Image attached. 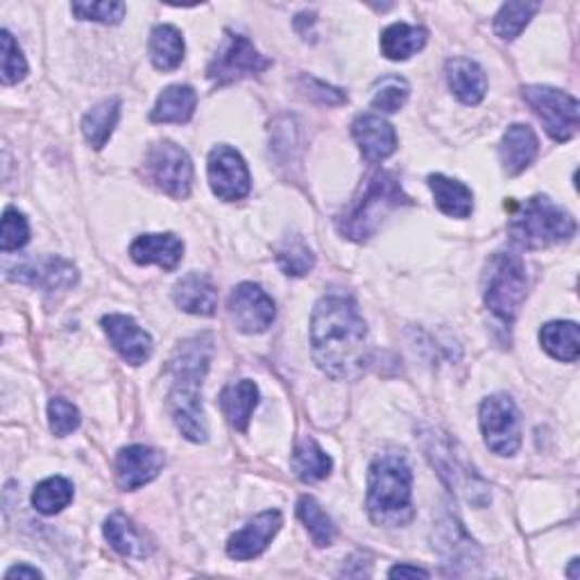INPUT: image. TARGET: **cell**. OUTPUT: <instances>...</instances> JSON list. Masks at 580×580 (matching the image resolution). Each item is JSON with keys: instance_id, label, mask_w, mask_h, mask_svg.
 <instances>
[{"instance_id": "cell-18", "label": "cell", "mask_w": 580, "mask_h": 580, "mask_svg": "<svg viewBox=\"0 0 580 580\" xmlns=\"http://www.w3.org/2000/svg\"><path fill=\"white\" fill-rule=\"evenodd\" d=\"M538 150H540L538 137L529 125H524V123L510 125L506 129L504 139H501L499 143V160H501V166H504V173L508 177L521 175L535 162Z\"/></svg>"}, {"instance_id": "cell-22", "label": "cell", "mask_w": 580, "mask_h": 580, "mask_svg": "<svg viewBox=\"0 0 580 580\" xmlns=\"http://www.w3.org/2000/svg\"><path fill=\"white\" fill-rule=\"evenodd\" d=\"M438 538H436V549L440 556L444 558L446 565H471L479 558V549L471 542V538L465 533L463 526L452 517L446 515L438 521Z\"/></svg>"}, {"instance_id": "cell-27", "label": "cell", "mask_w": 580, "mask_h": 580, "mask_svg": "<svg viewBox=\"0 0 580 580\" xmlns=\"http://www.w3.org/2000/svg\"><path fill=\"white\" fill-rule=\"evenodd\" d=\"M118 118H121V100L118 98H110V100H102L100 104H96V108L91 112H87L83 118V135L87 139V143L93 150H102L112 139L114 129L118 125Z\"/></svg>"}, {"instance_id": "cell-31", "label": "cell", "mask_w": 580, "mask_h": 580, "mask_svg": "<svg viewBox=\"0 0 580 580\" xmlns=\"http://www.w3.org/2000/svg\"><path fill=\"white\" fill-rule=\"evenodd\" d=\"M150 60L164 73L175 71L184 60V39L173 25H156L150 35Z\"/></svg>"}, {"instance_id": "cell-26", "label": "cell", "mask_w": 580, "mask_h": 580, "mask_svg": "<svg viewBox=\"0 0 580 580\" xmlns=\"http://www.w3.org/2000/svg\"><path fill=\"white\" fill-rule=\"evenodd\" d=\"M198 93L193 87L187 85H173L168 87L160 100H156L154 110L150 114L152 123H189L196 114Z\"/></svg>"}, {"instance_id": "cell-33", "label": "cell", "mask_w": 580, "mask_h": 580, "mask_svg": "<svg viewBox=\"0 0 580 580\" xmlns=\"http://www.w3.org/2000/svg\"><path fill=\"white\" fill-rule=\"evenodd\" d=\"M75 496L73 483L64 477H50L41 481L33 492V506L41 515L62 513Z\"/></svg>"}, {"instance_id": "cell-39", "label": "cell", "mask_w": 580, "mask_h": 580, "mask_svg": "<svg viewBox=\"0 0 580 580\" xmlns=\"http://www.w3.org/2000/svg\"><path fill=\"white\" fill-rule=\"evenodd\" d=\"M0 41H3V83L18 85L28 75V62H25L18 43L8 30L0 35Z\"/></svg>"}, {"instance_id": "cell-42", "label": "cell", "mask_w": 580, "mask_h": 580, "mask_svg": "<svg viewBox=\"0 0 580 580\" xmlns=\"http://www.w3.org/2000/svg\"><path fill=\"white\" fill-rule=\"evenodd\" d=\"M390 578H429L431 573L421 567H413V565H394L388 571Z\"/></svg>"}, {"instance_id": "cell-32", "label": "cell", "mask_w": 580, "mask_h": 580, "mask_svg": "<svg viewBox=\"0 0 580 580\" xmlns=\"http://www.w3.org/2000/svg\"><path fill=\"white\" fill-rule=\"evenodd\" d=\"M298 517L306 526V531H308L315 546H331L333 544V540L338 535L336 524L331 521V517L325 513V508L313 496L306 494L298 501Z\"/></svg>"}, {"instance_id": "cell-3", "label": "cell", "mask_w": 580, "mask_h": 580, "mask_svg": "<svg viewBox=\"0 0 580 580\" xmlns=\"http://www.w3.org/2000/svg\"><path fill=\"white\" fill-rule=\"evenodd\" d=\"M367 513L379 526H406L413 517V471L402 454H381L367 471Z\"/></svg>"}, {"instance_id": "cell-13", "label": "cell", "mask_w": 580, "mask_h": 580, "mask_svg": "<svg viewBox=\"0 0 580 580\" xmlns=\"http://www.w3.org/2000/svg\"><path fill=\"white\" fill-rule=\"evenodd\" d=\"M8 277L43 290H64L77 283V270L73 263L55 254L23 261L8 273Z\"/></svg>"}, {"instance_id": "cell-40", "label": "cell", "mask_w": 580, "mask_h": 580, "mask_svg": "<svg viewBox=\"0 0 580 580\" xmlns=\"http://www.w3.org/2000/svg\"><path fill=\"white\" fill-rule=\"evenodd\" d=\"M73 14L77 18H83V21H98V23H104V25H116L123 21L125 16V3H108V0H104V3H73Z\"/></svg>"}, {"instance_id": "cell-21", "label": "cell", "mask_w": 580, "mask_h": 580, "mask_svg": "<svg viewBox=\"0 0 580 580\" xmlns=\"http://www.w3.org/2000/svg\"><path fill=\"white\" fill-rule=\"evenodd\" d=\"M446 73V83H450V89L463 104H479L486 98L488 91V77L483 68L465 58H454L446 62L444 66Z\"/></svg>"}, {"instance_id": "cell-1", "label": "cell", "mask_w": 580, "mask_h": 580, "mask_svg": "<svg viewBox=\"0 0 580 580\" xmlns=\"http://www.w3.org/2000/svg\"><path fill=\"white\" fill-rule=\"evenodd\" d=\"M367 325L350 295H325L311 315L313 358L331 379H352L363 373Z\"/></svg>"}, {"instance_id": "cell-34", "label": "cell", "mask_w": 580, "mask_h": 580, "mask_svg": "<svg viewBox=\"0 0 580 580\" xmlns=\"http://www.w3.org/2000/svg\"><path fill=\"white\" fill-rule=\"evenodd\" d=\"M277 263L288 277H304L315 266V254L304 243L302 236H286L277 248Z\"/></svg>"}, {"instance_id": "cell-23", "label": "cell", "mask_w": 580, "mask_h": 580, "mask_svg": "<svg viewBox=\"0 0 580 580\" xmlns=\"http://www.w3.org/2000/svg\"><path fill=\"white\" fill-rule=\"evenodd\" d=\"M256 404H259V386L250 379L229 383L220 392V408L229 425L241 433L248 431Z\"/></svg>"}, {"instance_id": "cell-24", "label": "cell", "mask_w": 580, "mask_h": 580, "mask_svg": "<svg viewBox=\"0 0 580 580\" xmlns=\"http://www.w3.org/2000/svg\"><path fill=\"white\" fill-rule=\"evenodd\" d=\"M429 189L444 216L461 218V220L469 218V214L474 211V193L469 187H465L463 181L452 179L446 175H431Z\"/></svg>"}, {"instance_id": "cell-15", "label": "cell", "mask_w": 580, "mask_h": 580, "mask_svg": "<svg viewBox=\"0 0 580 580\" xmlns=\"http://www.w3.org/2000/svg\"><path fill=\"white\" fill-rule=\"evenodd\" d=\"M102 329L108 333L114 350L129 365H143L152 356V338L129 315L110 313L102 318Z\"/></svg>"}, {"instance_id": "cell-5", "label": "cell", "mask_w": 580, "mask_h": 580, "mask_svg": "<svg viewBox=\"0 0 580 580\" xmlns=\"http://www.w3.org/2000/svg\"><path fill=\"white\" fill-rule=\"evenodd\" d=\"M508 234L513 243L524 250H544L573 239L576 220L553 200L535 196L513 209Z\"/></svg>"}, {"instance_id": "cell-12", "label": "cell", "mask_w": 580, "mask_h": 580, "mask_svg": "<svg viewBox=\"0 0 580 580\" xmlns=\"http://www.w3.org/2000/svg\"><path fill=\"white\" fill-rule=\"evenodd\" d=\"M229 315L234 327L243 333H263L277 318L275 300L256 283H241L229 295Z\"/></svg>"}, {"instance_id": "cell-16", "label": "cell", "mask_w": 580, "mask_h": 580, "mask_svg": "<svg viewBox=\"0 0 580 580\" xmlns=\"http://www.w3.org/2000/svg\"><path fill=\"white\" fill-rule=\"evenodd\" d=\"M281 513L279 510H266L256 515L245 529L236 531L229 542H227V556L231 560H254L259 558L263 551L268 549L270 540L279 533L281 529Z\"/></svg>"}, {"instance_id": "cell-38", "label": "cell", "mask_w": 580, "mask_h": 580, "mask_svg": "<svg viewBox=\"0 0 580 580\" xmlns=\"http://www.w3.org/2000/svg\"><path fill=\"white\" fill-rule=\"evenodd\" d=\"M48 419H50V431L58 438H66L80 427V411H77L71 402L55 398L48 404Z\"/></svg>"}, {"instance_id": "cell-19", "label": "cell", "mask_w": 580, "mask_h": 580, "mask_svg": "<svg viewBox=\"0 0 580 580\" xmlns=\"http://www.w3.org/2000/svg\"><path fill=\"white\" fill-rule=\"evenodd\" d=\"M129 256L139 266H160L173 273L184 259V243L175 234H143L129 245Z\"/></svg>"}, {"instance_id": "cell-7", "label": "cell", "mask_w": 580, "mask_h": 580, "mask_svg": "<svg viewBox=\"0 0 580 580\" xmlns=\"http://www.w3.org/2000/svg\"><path fill=\"white\" fill-rule=\"evenodd\" d=\"M146 179L162 193L175 200H187L193 189L191 156L171 141L156 143L146 156Z\"/></svg>"}, {"instance_id": "cell-35", "label": "cell", "mask_w": 580, "mask_h": 580, "mask_svg": "<svg viewBox=\"0 0 580 580\" xmlns=\"http://www.w3.org/2000/svg\"><path fill=\"white\" fill-rule=\"evenodd\" d=\"M540 3H506L494 16V33L499 39L513 41L521 35L526 25L538 14Z\"/></svg>"}, {"instance_id": "cell-4", "label": "cell", "mask_w": 580, "mask_h": 580, "mask_svg": "<svg viewBox=\"0 0 580 580\" xmlns=\"http://www.w3.org/2000/svg\"><path fill=\"white\" fill-rule=\"evenodd\" d=\"M408 204L411 198L404 193L400 179L388 171H379L365 181L361 196L338 216L336 227L345 239L365 243L379 231L381 223L392 211Z\"/></svg>"}, {"instance_id": "cell-9", "label": "cell", "mask_w": 580, "mask_h": 580, "mask_svg": "<svg viewBox=\"0 0 580 580\" xmlns=\"http://www.w3.org/2000/svg\"><path fill=\"white\" fill-rule=\"evenodd\" d=\"M481 431L488 450L496 456H515L521 446V425L519 411L508 394H492L483 400L481 413Z\"/></svg>"}, {"instance_id": "cell-17", "label": "cell", "mask_w": 580, "mask_h": 580, "mask_svg": "<svg viewBox=\"0 0 580 580\" xmlns=\"http://www.w3.org/2000/svg\"><path fill=\"white\" fill-rule=\"evenodd\" d=\"M352 135L367 162H383L398 150V135L394 127L375 114H363L354 121Z\"/></svg>"}, {"instance_id": "cell-25", "label": "cell", "mask_w": 580, "mask_h": 580, "mask_svg": "<svg viewBox=\"0 0 580 580\" xmlns=\"http://www.w3.org/2000/svg\"><path fill=\"white\" fill-rule=\"evenodd\" d=\"M429 33L408 23H392L381 33V52L390 62H406L427 46Z\"/></svg>"}, {"instance_id": "cell-43", "label": "cell", "mask_w": 580, "mask_h": 580, "mask_svg": "<svg viewBox=\"0 0 580 580\" xmlns=\"http://www.w3.org/2000/svg\"><path fill=\"white\" fill-rule=\"evenodd\" d=\"M5 578L8 580L10 578H41V571L35 567H28V565H16L5 573Z\"/></svg>"}, {"instance_id": "cell-41", "label": "cell", "mask_w": 580, "mask_h": 580, "mask_svg": "<svg viewBox=\"0 0 580 580\" xmlns=\"http://www.w3.org/2000/svg\"><path fill=\"white\" fill-rule=\"evenodd\" d=\"M302 85H304L308 98L318 100L323 104H340V102L348 100V96L342 93L340 89H333L320 80H313V77H302Z\"/></svg>"}, {"instance_id": "cell-8", "label": "cell", "mask_w": 580, "mask_h": 580, "mask_svg": "<svg viewBox=\"0 0 580 580\" xmlns=\"http://www.w3.org/2000/svg\"><path fill=\"white\" fill-rule=\"evenodd\" d=\"M526 104L538 114L542 125L546 127L549 137L558 143L569 141L578 131V121H580V110L578 100L569 96L567 91L553 89V87H524L521 91Z\"/></svg>"}, {"instance_id": "cell-11", "label": "cell", "mask_w": 580, "mask_h": 580, "mask_svg": "<svg viewBox=\"0 0 580 580\" xmlns=\"http://www.w3.org/2000/svg\"><path fill=\"white\" fill-rule=\"evenodd\" d=\"M206 173L211 191L225 202L243 200L252 189L248 164L241 152L234 150L231 146H218L209 152Z\"/></svg>"}, {"instance_id": "cell-10", "label": "cell", "mask_w": 580, "mask_h": 580, "mask_svg": "<svg viewBox=\"0 0 580 580\" xmlns=\"http://www.w3.org/2000/svg\"><path fill=\"white\" fill-rule=\"evenodd\" d=\"M270 66L273 62L268 58H263L248 37L227 33L223 46L216 52V58L211 60L206 68V75L223 87L236 80H243V77L259 75Z\"/></svg>"}, {"instance_id": "cell-28", "label": "cell", "mask_w": 580, "mask_h": 580, "mask_svg": "<svg viewBox=\"0 0 580 580\" xmlns=\"http://www.w3.org/2000/svg\"><path fill=\"white\" fill-rule=\"evenodd\" d=\"M102 533H104V540L112 544V549L118 551L125 558H146L150 553V549L146 546V540L135 529V524H131L123 513H114L104 519Z\"/></svg>"}, {"instance_id": "cell-37", "label": "cell", "mask_w": 580, "mask_h": 580, "mask_svg": "<svg viewBox=\"0 0 580 580\" xmlns=\"http://www.w3.org/2000/svg\"><path fill=\"white\" fill-rule=\"evenodd\" d=\"M30 241V225L18 209L8 206L3 214V236H0V248L3 252H14L21 250L25 243Z\"/></svg>"}, {"instance_id": "cell-6", "label": "cell", "mask_w": 580, "mask_h": 580, "mask_svg": "<svg viewBox=\"0 0 580 580\" xmlns=\"http://www.w3.org/2000/svg\"><path fill=\"white\" fill-rule=\"evenodd\" d=\"M526 268L519 254L496 252L483 273V302L494 318L510 325L526 300Z\"/></svg>"}, {"instance_id": "cell-30", "label": "cell", "mask_w": 580, "mask_h": 580, "mask_svg": "<svg viewBox=\"0 0 580 580\" xmlns=\"http://www.w3.org/2000/svg\"><path fill=\"white\" fill-rule=\"evenodd\" d=\"M540 342L546 354L558 361L576 363L580 356V336L576 323L556 320L544 325L540 331Z\"/></svg>"}, {"instance_id": "cell-20", "label": "cell", "mask_w": 580, "mask_h": 580, "mask_svg": "<svg viewBox=\"0 0 580 580\" xmlns=\"http://www.w3.org/2000/svg\"><path fill=\"white\" fill-rule=\"evenodd\" d=\"M173 300L181 311L211 318L218 311V288L209 275L189 273L175 283Z\"/></svg>"}, {"instance_id": "cell-14", "label": "cell", "mask_w": 580, "mask_h": 580, "mask_svg": "<svg viewBox=\"0 0 580 580\" xmlns=\"http://www.w3.org/2000/svg\"><path fill=\"white\" fill-rule=\"evenodd\" d=\"M164 467V456L146 444H131L116 456V483L121 490H139L152 479L160 477Z\"/></svg>"}, {"instance_id": "cell-2", "label": "cell", "mask_w": 580, "mask_h": 580, "mask_svg": "<svg viewBox=\"0 0 580 580\" xmlns=\"http://www.w3.org/2000/svg\"><path fill=\"white\" fill-rule=\"evenodd\" d=\"M211 361V338L196 336L175 350L168 373L173 377L171 413L179 433L191 442L206 440V419L202 411V383Z\"/></svg>"}, {"instance_id": "cell-29", "label": "cell", "mask_w": 580, "mask_h": 580, "mask_svg": "<svg viewBox=\"0 0 580 580\" xmlns=\"http://www.w3.org/2000/svg\"><path fill=\"white\" fill-rule=\"evenodd\" d=\"M290 465H293L298 479L304 483H315V481L327 479L333 467L327 452L313 438H302L298 442Z\"/></svg>"}, {"instance_id": "cell-36", "label": "cell", "mask_w": 580, "mask_h": 580, "mask_svg": "<svg viewBox=\"0 0 580 580\" xmlns=\"http://www.w3.org/2000/svg\"><path fill=\"white\" fill-rule=\"evenodd\" d=\"M411 87L400 75H386L381 80L375 85L373 91V108L386 114H394L400 112L406 100H408Z\"/></svg>"}]
</instances>
